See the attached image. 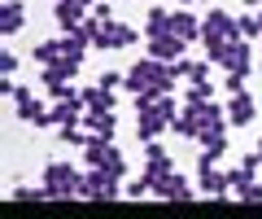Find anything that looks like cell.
Here are the masks:
<instances>
[{
    "instance_id": "7",
    "label": "cell",
    "mask_w": 262,
    "mask_h": 219,
    "mask_svg": "<svg viewBox=\"0 0 262 219\" xmlns=\"http://www.w3.org/2000/svg\"><path fill=\"white\" fill-rule=\"evenodd\" d=\"M13 101H18V118H22V123L53 127V110H44V105H39V96H31L27 88H18V92H13Z\"/></svg>"
},
{
    "instance_id": "20",
    "label": "cell",
    "mask_w": 262,
    "mask_h": 219,
    "mask_svg": "<svg viewBox=\"0 0 262 219\" xmlns=\"http://www.w3.org/2000/svg\"><path fill=\"white\" fill-rule=\"evenodd\" d=\"M61 53H66L61 39H44V44H35V62H44V66H48V62H57Z\"/></svg>"
},
{
    "instance_id": "29",
    "label": "cell",
    "mask_w": 262,
    "mask_h": 219,
    "mask_svg": "<svg viewBox=\"0 0 262 219\" xmlns=\"http://www.w3.org/2000/svg\"><path fill=\"white\" fill-rule=\"evenodd\" d=\"M118 84H127V75H114V70L101 75V88H118Z\"/></svg>"
},
{
    "instance_id": "28",
    "label": "cell",
    "mask_w": 262,
    "mask_h": 219,
    "mask_svg": "<svg viewBox=\"0 0 262 219\" xmlns=\"http://www.w3.org/2000/svg\"><path fill=\"white\" fill-rule=\"evenodd\" d=\"M92 18H101V22L114 18V13H110V0H96V5H92Z\"/></svg>"
},
{
    "instance_id": "32",
    "label": "cell",
    "mask_w": 262,
    "mask_h": 219,
    "mask_svg": "<svg viewBox=\"0 0 262 219\" xmlns=\"http://www.w3.org/2000/svg\"><path fill=\"white\" fill-rule=\"evenodd\" d=\"M179 5H188V0H179Z\"/></svg>"
},
{
    "instance_id": "26",
    "label": "cell",
    "mask_w": 262,
    "mask_h": 219,
    "mask_svg": "<svg viewBox=\"0 0 262 219\" xmlns=\"http://www.w3.org/2000/svg\"><path fill=\"white\" fill-rule=\"evenodd\" d=\"M236 193H241V202H262V184H245V189H236Z\"/></svg>"
},
{
    "instance_id": "25",
    "label": "cell",
    "mask_w": 262,
    "mask_h": 219,
    "mask_svg": "<svg viewBox=\"0 0 262 219\" xmlns=\"http://www.w3.org/2000/svg\"><path fill=\"white\" fill-rule=\"evenodd\" d=\"M223 88H227V92H245V75H241V70H227Z\"/></svg>"
},
{
    "instance_id": "8",
    "label": "cell",
    "mask_w": 262,
    "mask_h": 219,
    "mask_svg": "<svg viewBox=\"0 0 262 219\" xmlns=\"http://www.w3.org/2000/svg\"><path fill=\"white\" fill-rule=\"evenodd\" d=\"M184 48H188V39L175 35V31H166V35H153V39H149V57H158V62H179V57H184Z\"/></svg>"
},
{
    "instance_id": "12",
    "label": "cell",
    "mask_w": 262,
    "mask_h": 219,
    "mask_svg": "<svg viewBox=\"0 0 262 219\" xmlns=\"http://www.w3.org/2000/svg\"><path fill=\"white\" fill-rule=\"evenodd\" d=\"M227 118H232V127H249L253 118H258V105H253V96H249V92H232Z\"/></svg>"
},
{
    "instance_id": "23",
    "label": "cell",
    "mask_w": 262,
    "mask_h": 219,
    "mask_svg": "<svg viewBox=\"0 0 262 219\" xmlns=\"http://www.w3.org/2000/svg\"><path fill=\"white\" fill-rule=\"evenodd\" d=\"M122 193H127V197H144V193H153V180H149V175H140V180H131Z\"/></svg>"
},
{
    "instance_id": "19",
    "label": "cell",
    "mask_w": 262,
    "mask_h": 219,
    "mask_svg": "<svg viewBox=\"0 0 262 219\" xmlns=\"http://www.w3.org/2000/svg\"><path fill=\"white\" fill-rule=\"evenodd\" d=\"M210 96H214V84H210V79H201V84H192V88H188V96H184V101H188V105H206Z\"/></svg>"
},
{
    "instance_id": "30",
    "label": "cell",
    "mask_w": 262,
    "mask_h": 219,
    "mask_svg": "<svg viewBox=\"0 0 262 219\" xmlns=\"http://www.w3.org/2000/svg\"><path fill=\"white\" fill-rule=\"evenodd\" d=\"M245 5H262V0H245Z\"/></svg>"
},
{
    "instance_id": "21",
    "label": "cell",
    "mask_w": 262,
    "mask_h": 219,
    "mask_svg": "<svg viewBox=\"0 0 262 219\" xmlns=\"http://www.w3.org/2000/svg\"><path fill=\"white\" fill-rule=\"evenodd\" d=\"M236 31H241L245 39H253V35H262V18H253V13H241V18H236Z\"/></svg>"
},
{
    "instance_id": "6",
    "label": "cell",
    "mask_w": 262,
    "mask_h": 219,
    "mask_svg": "<svg viewBox=\"0 0 262 219\" xmlns=\"http://www.w3.org/2000/svg\"><path fill=\"white\" fill-rule=\"evenodd\" d=\"M196 184H201V193H214L219 202H227V193H232L227 171H219L214 162H196Z\"/></svg>"
},
{
    "instance_id": "5",
    "label": "cell",
    "mask_w": 262,
    "mask_h": 219,
    "mask_svg": "<svg viewBox=\"0 0 262 219\" xmlns=\"http://www.w3.org/2000/svg\"><path fill=\"white\" fill-rule=\"evenodd\" d=\"M241 31H236V18H227L223 9H210L206 18H201V39L206 44H223V39H236Z\"/></svg>"
},
{
    "instance_id": "3",
    "label": "cell",
    "mask_w": 262,
    "mask_h": 219,
    "mask_svg": "<svg viewBox=\"0 0 262 219\" xmlns=\"http://www.w3.org/2000/svg\"><path fill=\"white\" fill-rule=\"evenodd\" d=\"M79 180L83 175L75 171V167H66V162H48L44 167V189H48V197H79Z\"/></svg>"
},
{
    "instance_id": "1",
    "label": "cell",
    "mask_w": 262,
    "mask_h": 219,
    "mask_svg": "<svg viewBox=\"0 0 262 219\" xmlns=\"http://www.w3.org/2000/svg\"><path fill=\"white\" fill-rule=\"evenodd\" d=\"M118 175L114 171H105V167H88L83 171V180H79V197H88V202H118Z\"/></svg>"
},
{
    "instance_id": "13",
    "label": "cell",
    "mask_w": 262,
    "mask_h": 219,
    "mask_svg": "<svg viewBox=\"0 0 262 219\" xmlns=\"http://www.w3.org/2000/svg\"><path fill=\"white\" fill-rule=\"evenodd\" d=\"M53 9H57V27H61V31H75L79 27V22H83L88 18V0H53Z\"/></svg>"
},
{
    "instance_id": "24",
    "label": "cell",
    "mask_w": 262,
    "mask_h": 219,
    "mask_svg": "<svg viewBox=\"0 0 262 219\" xmlns=\"http://www.w3.org/2000/svg\"><path fill=\"white\" fill-rule=\"evenodd\" d=\"M210 66H214V62H192V66H188V79H192V84L210 79Z\"/></svg>"
},
{
    "instance_id": "22",
    "label": "cell",
    "mask_w": 262,
    "mask_h": 219,
    "mask_svg": "<svg viewBox=\"0 0 262 219\" xmlns=\"http://www.w3.org/2000/svg\"><path fill=\"white\" fill-rule=\"evenodd\" d=\"M13 202H48V189H13Z\"/></svg>"
},
{
    "instance_id": "10",
    "label": "cell",
    "mask_w": 262,
    "mask_h": 219,
    "mask_svg": "<svg viewBox=\"0 0 262 219\" xmlns=\"http://www.w3.org/2000/svg\"><path fill=\"white\" fill-rule=\"evenodd\" d=\"M136 127H140V141H153L158 132H166V127H170V118L162 114L158 105H140V110H136Z\"/></svg>"
},
{
    "instance_id": "18",
    "label": "cell",
    "mask_w": 262,
    "mask_h": 219,
    "mask_svg": "<svg viewBox=\"0 0 262 219\" xmlns=\"http://www.w3.org/2000/svg\"><path fill=\"white\" fill-rule=\"evenodd\" d=\"M83 101H88V110H114V88H88L83 92Z\"/></svg>"
},
{
    "instance_id": "14",
    "label": "cell",
    "mask_w": 262,
    "mask_h": 219,
    "mask_svg": "<svg viewBox=\"0 0 262 219\" xmlns=\"http://www.w3.org/2000/svg\"><path fill=\"white\" fill-rule=\"evenodd\" d=\"M83 127H88L92 136L114 141V110H88V114H83Z\"/></svg>"
},
{
    "instance_id": "16",
    "label": "cell",
    "mask_w": 262,
    "mask_h": 219,
    "mask_svg": "<svg viewBox=\"0 0 262 219\" xmlns=\"http://www.w3.org/2000/svg\"><path fill=\"white\" fill-rule=\"evenodd\" d=\"M22 31V5L18 0H5V9H0V35H13Z\"/></svg>"
},
{
    "instance_id": "4",
    "label": "cell",
    "mask_w": 262,
    "mask_h": 219,
    "mask_svg": "<svg viewBox=\"0 0 262 219\" xmlns=\"http://www.w3.org/2000/svg\"><path fill=\"white\" fill-rule=\"evenodd\" d=\"M136 39H140V31L136 27H127V22H96V35H92V48H105V53H110V48H127V44H136Z\"/></svg>"
},
{
    "instance_id": "31",
    "label": "cell",
    "mask_w": 262,
    "mask_h": 219,
    "mask_svg": "<svg viewBox=\"0 0 262 219\" xmlns=\"http://www.w3.org/2000/svg\"><path fill=\"white\" fill-rule=\"evenodd\" d=\"M258 158H262V145H258Z\"/></svg>"
},
{
    "instance_id": "11",
    "label": "cell",
    "mask_w": 262,
    "mask_h": 219,
    "mask_svg": "<svg viewBox=\"0 0 262 219\" xmlns=\"http://www.w3.org/2000/svg\"><path fill=\"white\" fill-rule=\"evenodd\" d=\"M153 193L158 197H166V202H192V184L184 180V175H175V171H166L158 184H153Z\"/></svg>"
},
{
    "instance_id": "15",
    "label": "cell",
    "mask_w": 262,
    "mask_h": 219,
    "mask_svg": "<svg viewBox=\"0 0 262 219\" xmlns=\"http://www.w3.org/2000/svg\"><path fill=\"white\" fill-rule=\"evenodd\" d=\"M170 31H175V35H184L188 44H192V39H201V22H196L188 9H175V13H170Z\"/></svg>"
},
{
    "instance_id": "27",
    "label": "cell",
    "mask_w": 262,
    "mask_h": 219,
    "mask_svg": "<svg viewBox=\"0 0 262 219\" xmlns=\"http://www.w3.org/2000/svg\"><path fill=\"white\" fill-rule=\"evenodd\" d=\"M13 70H18V57L13 53H0V75H13Z\"/></svg>"
},
{
    "instance_id": "2",
    "label": "cell",
    "mask_w": 262,
    "mask_h": 219,
    "mask_svg": "<svg viewBox=\"0 0 262 219\" xmlns=\"http://www.w3.org/2000/svg\"><path fill=\"white\" fill-rule=\"evenodd\" d=\"M83 162H88V167H105V171H114L118 180L127 175V162H122V153L114 149V141H105V136H92V141L83 145Z\"/></svg>"
},
{
    "instance_id": "9",
    "label": "cell",
    "mask_w": 262,
    "mask_h": 219,
    "mask_svg": "<svg viewBox=\"0 0 262 219\" xmlns=\"http://www.w3.org/2000/svg\"><path fill=\"white\" fill-rule=\"evenodd\" d=\"M75 70H79V57H70V53H61L57 62H48V66H44V75H39V79H44V88L53 92V88H61L66 79H75Z\"/></svg>"
},
{
    "instance_id": "17",
    "label": "cell",
    "mask_w": 262,
    "mask_h": 219,
    "mask_svg": "<svg viewBox=\"0 0 262 219\" xmlns=\"http://www.w3.org/2000/svg\"><path fill=\"white\" fill-rule=\"evenodd\" d=\"M140 31H144V39L166 35V31H170V13H166V9H153L149 18H144V27H140Z\"/></svg>"
}]
</instances>
